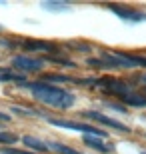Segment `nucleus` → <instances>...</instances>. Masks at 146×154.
<instances>
[{"instance_id": "f257e3e1", "label": "nucleus", "mask_w": 146, "mask_h": 154, "mask_svg": "<svg viewBox=\"0 0 146 154\" xmlns=\"http://www.w3.org/2000/svg\"><path fill=\"white\" fill-rule=\"evenodd\" d=\"M28 86H30V90L34 92V96L38 98V100L50 104L54 108H70L74 104L72 94L66 92V90H62V88H58V86H52V84H48V82H32V84H28Z\"/></svg>"}, {"instance_id": "f03ea898", "label": "nucleus", "mask_w": 146, "mask_h": 154, "mask_svg": "<svg viewBox=\"0 0 146 154\" xmlns=\"http://www.w3.org/2000/svg\"><path fill=\"white\" fill-rule=\"evenodd\" d=\"M90 84H96V86H102L106 90L114 92L118 96H124V94H130V86L124 82V80H118V78H102V80H90Z\"/></svg>"}, {"instance_id": "7ed1b4c3", "label": "nucleus", "mask_w": 146, "mask_h": 154, "mask_svg": "<svg viewBox=\"0 0 146 154\" xmlns=\"http://www.w3.org/2000/svg\"><path fill=\"white\" fill-rule=\"evenodd\" d=\"M50 124L60 126V128H70V130H80L86 132V134H92V136H106V132H102L100 128H94V126H86V124H78V122H68V120H58V118H48Z\"/></svg>"}, {"instance_id": "20e7f679", "label": "nucleus", "mask_w": 146, "mask_h": 154, "mask_svg": "<svg viewBox=\"0 0 146 154\" xmlns=\"http://www.w3.org/2000/svg\"><path fill=\"white\" fill-rule=\"evenodd\" d=\"M12 66L24 70V72H38L42 70L44 62L42 60H36V58H30V56H14L12 58Z\"/></svg>"}, {"instance_id": "39448f33", "label": "nucleus", "mask_w": 146, "mask_h": 154, "mask_svg": "<svg viewBox=\"0 0 146 154\" xmlns=\"http://www.w3.org/2000/svg\"><path fill=\"white\" fill-rule=\"evenodd\" d=\"M112 12H116L118 16L122 20H130V22H144L146 20V14L144 12H138V10H132L128 6H116V4H110L108 6Z\"/></svg>"}, {"instance_id": "423d86ee", "label": "nucleus", "mask_w": 146, "mask_h": 154, "mask_svg": "<svg viewBox=\"0 0 146 154\" xmlns=\"http://www.w3.org/2000/svg\"><path fill=\"white\" fill-rule=\"evenodd\" d=\"M84 114L88 116V118L96 120V122H100V124H106V126H110V128H116V130H120V132H128V130H130L128 126L120 124L118 120H112V118H108V116L100 114V112H94V110H88V112H84Z\"/></svg>"}, {"instance_id": "0eeeda50", "label": "nucleus", "mask_w": 146, "mask_h": 154, "mask_svg": "<svg viewBox=\"0 0 146 154\" xmlns=\"http://www.w3.org/2000/svg\"><path fill=\"white\" fill-rule=\"evenodd\" d=\"M24 48H26V50H36V52H54L56 50L54 44L42 42V40H26V42H24Z\"/></svg>"}, {"instance_id": "6e6552de", "label": "nucleus", "mask_w": 146, "mask_h": 154, "mask_svg": "<svg viewBox=\"0 0 146 154\" xmlns=\"http://www.w3.org/2000/svg\"><path fill=\"white\" fill-rule=\"evenodd\" d=\"M84 142L88 144L90 148L98 150V152H110V150H112V146H110V144H104V142H102L100 136H92V134H86V136H84Z\"/></svg>"}, {"instance_id": "1a4fd4ad", "label": "nucleus", "mask_w": 146, "mask_h": 154, "mask_svg": "<svg viewBox=\"0 0 146 154\" xmlns=\"http://www.w3.org/2000/svg\"><path fill=\"white\" fill-rule=\"evenodd\" d=\"M22 142L26 144V146H30V148L38 150V152H46V150H48V144L40 142V140H36V138H32V136H24Z\"/></svg>"}, {"instance_id": "9d476101", "label": "nucleus", "mask_w": 146, "mask_h": 154, "mask_svg": "<svg viewBox=\"0 0 146 154\" xmlns=\"http://www.w3.org/2000/svg\"><path fill=\"white\" fill-rule=\"evenodd\" d=\"M122 102L126 104H132V106H146V96H138V94H124Z\"/></svg>"}, {"instance_id": "9b49d317", "label": "nucleus", "mask_w": 146, "mask_h": 154, "mask_svg": "<svg viewBox=\"0 0 146 154\" xmlns=\"http://www.w3.org/2000/svg\"><path fill=\"white\" fill-rule=\"evenodd\" d=\"M22 76L14 74V72H10V70H2L0 68V82H22Z\"/></svg>"}, {"instance_id": "f8f14e48", "label": "nucleus", "mask_w": 146, "mask_h": 154, "mask_svg": "<svg viewBox=\"0 0 146 154\" xmlns=\"http://www.w3.org/2000/svg\"><path fill=\"white\" fill-rule=\"evenodd\" d=\"M48 148L56 150V152H60V154H82V152H78V150L68 148V146H64V144H58V142H50V144H48Z\"/></svg>"}, {"instance_id": "ddd939ff", "label": "nucleus", "mask_w": 146, "mask_h": 154, "mask_svg": "<svg viewBox=\"0 0 146 154\" xmlns=\"http://www.w3.org/2000/svg\"><path fill=\"white\" fill-rule=\"evenodd\" d=\"M42 8H46V10H66L68 4H64V2H42Z\"/></svg>"}, {"instance_id": "4468645a", "label": "nucleus", "mask_w": 146, "mask_h": 154, "mask_svg": "<svg viewBox=\"0 0 146 154\" xmlns=\"http://www.w3.org/2000/svg\"><path fill=\"white\" fill-rule=\"evenodd\" d=\"M16 140V136L12 132H0V142H6V144H12Z\"/></svg>"}, {"instance_id": "2eb2a0df", "label": "nucleus", "mask_w": 146, "mask_h": 154, "mask_svg": "<svg viewBox=\"0 0 146 154\" xmlns=\"http://www.w3.org/2000/svg\"><path fill=\"white\" fill-rule=\"evenodd\" d=\"M4 154H34V152H24V150H16V148H4Z\"/></svg>"}, {"instance_id": "dca6fc26", "label": "nucleus", "mask_w": 146, "mask_h": 154, "mask_svg": "<svg viewBox=\"0 0 146 154\" xmlns=\"http://www.w3.org/2000/svg\"><path fill=\"white\" fill-rule=\"evenodd\" d=\"M0 120H4V122H6V120H10V116H8V114H2V112H0Z\"/></svg>"}, {"instance_id": "f3484780", "label": "nucleus", "mask_w": 146, "mask_h": 154, "mask_svg": "<svg viewBox=\"0 0 146 154\" xmlns=\"http://www.w3.org/2000/svg\"><path fill=\"white\" fill-rule=\"evenodd\" d=\"M140 82H142V84L146 86V76H142V78H140Z\"/></svg>"}, {"instance_id": "a211bd4d", "label": "nucleus", "mask_w": 146, "mask_h": 154, "mask_svg": "<svg viewBox=\"0 0 146 154\" xmlns=\"http://www.w3.org/2000/svg\"><path fill=\"white\" fill-rule=\"evenodd\" d=\"M142 154H146V152H142Z\"/></svg>"}]
</instances>
